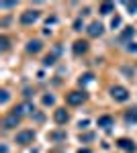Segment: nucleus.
<instances>
[{
  "mask_svg": "<svg viewBox=\"0 0 137 153\" xmlns=\"http://www.w3.org/2000/svg\"><path fill=\"white\" fill-rule=\"evenodd\" d=\"M43 104H45V106H53V104H55V96H53V94H45V96H43Z\"/></svg>",
  "mask_w": 137,
  "mask_h": 153,
  "instance_id": "nucleus-18",
  "label": "nucleus"
},
{
  "mask_svg": "<svg viewBox=\"0 0 137 153\" xmlns=\"http://www.w3.org/2000/svg\"><path fill=\"white\" fill-rule=\"evenodd\" d=\"M35 141V131L33 129H25V131H19L14 135V143L19 145H29V143Z\"/></svg>",
  "mask_w": 137,
  "mask_h": 153,
  "instance_id": "nucleus-3",
  "label": "nucleus"
},
{
  "mask_svg": "<svg viewBox=\"0 0 137 153\" xmlns=\"http://www.w3.org/2000/svg\"><path fill=\"white\" fill-rule=\"evenodd\" d=\"M133 35H135V31H133V29H125V31L119 35V41H127V39H131Z\"/></svg>",
  "mask_w": 137,
  "mask_h": 153,
  "instance_id": "nucleus-15",
  "label": "nucleus"
},
{
  "mask_svg": "<svg viewBox=\"0 0 137 153\" xmlns=\"http://www.w3.org/2000/svg\"><path fill=\"white\" fill-rule=\"evenodd\" d=\"M47 139L53 141V143H59V141H64V139H68V133H66V131H51V133L47 135Z\"/></svg>",
  "mask_w": 137,
  "mask_h": 153,
  "instance_id": "nucleus-12",
  "label": "nucleus"
},
{
  "mask_svg": "<svg viewBox=\"0 0 137 153\" xmlns=\"http://www.w3.org/2000/svg\"><path fill=\"white\" fill-rule=\"evenodd\" d=\"M92 80H94V76H92V74H84V76H80L78 84H80V86H86V84L92 82Z\"/></svg>",
  "mask_w": 137,
  "mask_h": 153,
  "instance_id": "nucleus-17",
  "label": "nucleus"
},
{
  "mask_svg": "<svg viewBox=\"0 0 137 153\" xmlns=\"http://www.w3.org/2000/svg\"><path fill=\"white\" fill-rule=\"evenodd\" d=\"M8 100H10V94H8V90H2V98H0V102H2V104H6Z\"/></svg>",
  "mask_w": 137,
  "mask_h": 153,
  "instance_id": "nucleus-24",
  "label": "nucleus"
},
{
  "mask_svg": "<svg viewBox=\"0 0 137 153\" xmlns=\"http://www.w3.org/2000/svg\"><path fill=\"white\" fill-rule=\"evenodd\" d=\"M53 120H55L57 125H66L70 120V112L66 108H57L55 112H53Z\"/></svg>",
  "mask_w": 137,
  "mask_h": 153,
  "instance_id": "nucleus-8",
  "label": "nucleus"
},
{
  "mask_svg": "<svg viewBox=\"0 0 137 153\" xmlns=\"http://www.w3.org/2000/svg\"><path fill=\"white\" fill-rule=\"evenodd\" d=\"M86 100H88L86 90H74V92L66 94V102H68L70 106H80V104H84Z\"/></svg>",
  "mask_w": 137,
  "mask_h": 153,
  "instance_id": "nucleus-1",
  "label": "nucleus"
},
{
  "mask_svg": "<svg viewBox=\"0 0 137 153\" xmlns=\"http://www.w3.org/2000/svg\"><path fill=\"white\" fill-rule=\"evenodd\" d=\"M78 153H92L90 149H86V147H84V149H78Z\"/></svg>",
  "mask_w": 137,
  "mask_h": 153,
  "instance_id": "nucleus-29",
  "label": "nucleus"
},
{
  "mask_svg": "<svg viewBox=\"0 0 137 153\" xmlns=\"http://www.w3.org/2000/svg\"><path fill=\"white\" fill-rule=\"evenodd\" d=\"M88 49H90L88 41H76V43H74V47H72V51H74V55H84Z\"/></svg>",
  "mask_w": 137,
  "mask_h": 153,
  "instance_id": "nucleus-10",
  "label": "nucleus"
},
{
  "mask_svg": "<svg viewBox=\"0 0 137 153\" xmlns=\"http://www.w3.org/2000/svg\"><path fill=\"white\" fill-rule=\"evenodd\" d=\"M96 125L104 131H111V127H115V118L111 117V114H103V117L96 118Z\"/></svg>",
  "mask_w": 137,
  "mask_h": 153,
  "instance_id": "nucleus-6",
  "label": "nucleus"
},
{
  "mask_svg": "<svg viewBox=\"0 0 137 153\" xmlns=\"http://www.w3.org/2000/svg\"><path fill=\"white\" fill-rule=\"evenodd\" d=\"M109 92H111V98L117 100V102H127L131 98V94H129V90H127L125 86H113Z\"/></svg>",
  "mask_w": 137,
  "mask_h": 153,
  "instance_id": "nucleus-2",
  "label": "nucleus"
},
{
  "mask_svg": "<svg viewBox=\"0 0 137 153\" xmlns=\"http://www.w3.org/2000/svg\"><path fill=\"white\" fill-rule=\"evenodd\" d=\"M86 33L90 37H100L104 33V27H103V23H98V21H94V23H90V27L86 29Z\"/></svg>",
  "mask_w": 137,
  "mask_h": 153,
  "instance_id": "nucleus-9",
  "label": "nucleus"
},
{
  "mask_svg": "<svg viewBox=\"0 0 137 153\" xmlns=\"http://www.w3.org/2000/svg\"><path fill=\"white\" fill-rule=\"evenodd\" d=\"M125 123H127V125H135V123H137V106L129 108V110L125 112Z\"/></svg>",
  "mask_w": 137,
  "mask_h": 153,
  "instance_id": "nucleus-13",
  "label": "nucleus"
},
{
  "mask_svg": "<svg viewBox=\"0 0 137 153\" xmlns=\"http://www.w3.org/2000/svg\"><path fill=\"white\" fill-rule=\"evenodd\" d=\"M19 123H21V117H19V114H14V112H10V114H6V117L2 118V129H4V131H10V129H14Z\"/></svg>",
  "mask_w": 137,
  "mask_h": 153,
  "instance_id": "nucleus-5",
  "label": "nucleus"
},
{
  "mask_svg": "<svg viewBox=\"0 0 137 153\" xmlns=\"http://www.w3.org/2000/svg\"><path fill=\"white\" fill-rule=\"evenodd\" d=\"M88 125H90V120H86V118H84V120H80V123H78V127H80V131L88 129Z\"/></svg>",
  "mask_w": 137,
  "mask_h": 153,
  "instance_id": "nucleus-28",
  "label": "nucleus"
},
{
  "mask_svg": "<svg viewBox=\"0 0 137 153\" xmlns=\"http://www.w3.org/2000/svg\"><path fill=\"white\" fill-rule=\"evenodd\" d=\"M16 6V2H0V8L2 10H6V8H14Z\"/></svg>",
  "mask_w": 137,
  "mask_h": 153,
  "instance_id": "nucleus-23",
  "label": "nucleus"
},
{
  "mask_svg": "<svg viewBox=\"0 0 137 153\" xmlns=\"http://www.w3.org/2000/svg\"><path fill=\"white\" fill-rule=\"evenodd\" d=\"M82 29H84V21H82V16H78V19L74 21V31H76V33H80Z\"/></svg>",
  "mask_w": 137,
  "mask_h": 153,
  "instance_id": "nucleus-19",
  "label": "nucleus"
},
{
  "mask_svg": "<svg viewBox=\"0 0 137 153\" xmlns=\"http://www.w3.org/2000/svg\"><path fill=\"white\" fill-rule=\"evenodd\" d=\"M33 120H35V123H43V120H45V117H43L41 112H35V114H33Z\"/></svg>",
  "mask_w": 137,
  "mask_h": 153,
  "instance_id": "nucleus-27",
  "label": "nucleus"
},
{
  "mask_svg": "<svg viewBox=\"0 0 137 153\" xmlns=\"http://www.w3.org/2000/svg\"><path fill=\"white\" fill-rule=\"evenodd\" d=\"M117 147L123 149V151H127V153H135L137 151V145L131 141V139H119V141H117Z\"/></svg>",
  "mask_w": 137,
  "mask_h": 153,
  "instance_id": "nucleus-7",
  "label": "nucleus"
},
{
  "mask_svg": "<svg viewBox=\"0 0 137 153\" xmlns=\"http://www.w3.org/2000/svg\"><path fill=\"white\" fill-rule=\"evenodd\" d=\"M98 10H100V14H111V12L115 10V4L113 2H103V4L98 6Z\"/></svg>",
  "mask_w": 137,
  "mask_h": 153,
  "instance_id": "nucleus-14",
  "label": "nucleus"
},
{
  "mask_svg": "<svg viewBox=\"0 0 137 153\" xmlns=\"http://www.w3.org/2000/svg\"><path fill=\"white\" fill-rule=\"evenodd\" d=\"M80 141H82V143H90V141H94V133H86V135H80Z\"/></svg>",
  "mask_w": 137,
  "mask_h": 153,
  "instance_id": "nucleus-21",
  "label": "nucleus"
},
{
  "mask_svg": "<svg viewBox=\"0 0 137 153\" xmlns=\"http://www.w3.org/2000/svg\"><path fill=\"white\" fill-rule=\"evenodd\" d=\"M125 6L129 8V12H131V14L137 10V2H125Z\"/></svg>",
  "mask_w": 137,
  "mask_h": 153,
  "instance_id": "nucleus-25",
  "label": "nucleus"
},
{
  "mask_svg": "<svg viewBox=\"0 0 137 153\" xmlns=\"http://www.w3.org/2000/svg\"><path fill=\"white\" fill-rule=\"evenodd\" d=\"M121 27V16H113V21H111V29H119Z\"/></svg>",
  "mask_w": 137,
  "mask_h": 153,
  "instance_id": "nucleus-22",
  "label": "nucleus"
},
{
  "mask_svg": "<svg viewBox=\"0 0 137 153\" xmlns=\"http://www.w3.org/2000/svg\"><path fill=\"white\" fill-rule=\"evenodd\" d=\"M127 51H129V53H137V43H131V41H129V43H127Z\"/></svg>",
  "mask_w": 137,
  "mask_h": 153,
  "instance_id": "nucleus-26",
  "label": "nucleus"
},
{
  "mask_svg": "<svg viewBox=\"0 0 137 153\" xmlns=\"http://www.w3.org/2000/svg\"><path fill=\"white\" fill-rule=\"evenodd\" d=\"M8 47H10V41H8V37L2 35V37H0V51H8Z\"/></svg>",
  "mask_w": 137,
  "mask_h": 153,
  "instance_id": "nucleus-16",
  "label": "nucleus"
},
{
  "mask_svg": "<svg viewBox=\"0 0 137 153\" xmlns=\"http://www.w3.org/2000/svg\"><path fill=\"white\" fill-rule=\"evenodd\" d=\"M39 16H41V12H39V10H27V12H23V14H21L19 23L27 27V25H33V23H37V21H39Z\"/></svg>",
  "mask_w": 137,
  "mask_h": 153,
  "instance_id": "nucleus-4",
  "label": "nucleus"
},
{
  "mask_svg": "<svg viewBox=\"0 0 137 153\" xmlns=\"http://www.w3.org/2000/svg\"><path fill=\"white\" fill-rule=\"evenodd\" d=\"M55 57H57V55L49 53V55H47V57L43 59V65H53V63H55Z\"/></svg>",
  "mask_w": 137,
  "mask_h": 153,
  "instance_id": "nucleus-20",
  "label": "nucleus"
},
{
  "mask_svg": "<svg viewBox=\"0 0 137 153\" xmlns=\"http://www.w3.org/2000/svg\"><path fill=\"white\" fill-rule=\"evenodd\" d=\"M43 49V43L39 41V39H31L29 43H27V53H39Z\"/></svg>",
  "mask_w": 137,
  "mask_h": 153,
  "instance_id": "nucleus-11",
  "label": "nucleus"
}]
</instances>
